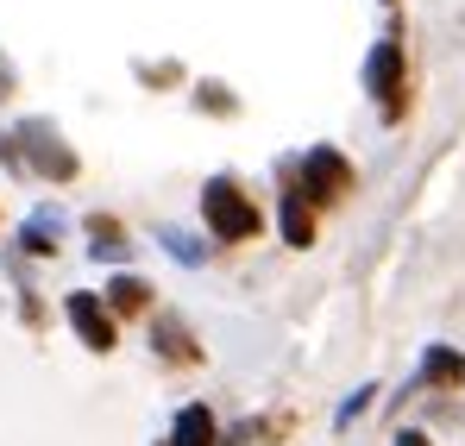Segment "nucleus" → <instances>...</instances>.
Wrapping results in <instances>:
<instances>
[{"mask_svg":"<svg viewBox=\"0 0 465 446\" xmlns=\"http://www.w3.org/2000/svg\"><path fill=\"white\" fill-rule=\"evenodd\" d=\"M202 221H208L214 239L239 245V239H252V233H258V208H252V195H245L232 176H214V183L202 189Z\"/></svg>","mask_w":465,"mask_h":446,"instance_id":"1","label":"nucleus"},{"mask_svg":"<svg viewBox=\"0 0 465 446\" xmlns=\"http://www.w3.org/2000/svg\"><path fill=\"white\" fill-rule=\"evenodd\" d=\"M13 145H25V157H32L45 176H57V183H70V176H76V151L57 139V126H51V120H25Z\"/></svg>","mask_w":465,"mask_h":446,"instance_id":"2","label":"nucleus"},{"mask_svg":"<svg viewBox=\"0 0 465 446\" xmlns=\"http://www.w3.org/2000/svg\"><path fill=\"white\" fill-rule=\"evenodd\" d=\"M352 189V170H346V157L340 151H309L302 157V195H314V202H340Z\"/></svg>","mask_w":465,"mask_h":446,"instance_id":"3","label":"nucleus"},{"mask_svg":"<svg viewBox=\"0 0 465 446\" xmlns=\"http://www.w3.org/2000/svg\"><path fill=\"white\" fill-rule=\"evenodd\" d=\"M365 88L384 101L390 120L402 114V45H396V38H384V45L371 51V64H365Z\"/></svg>","mask_w":465,"mask_h":446,"instance_id":"4","label":"nucleus"},{"mask_svg":"<svg viewBox=\"0 0 465 446\" xmlns=\"http://www.w3.org/2000/svg\"><path fill=\"white\" fill-rule=\"evenodd\" d=\"M64 314H70V327H76V340L88 346V352H107V346H114V314L88 296V290H70Z\"/></svg>","mask_w":465,"mask_h":446,"instance_id":"5","label":"nucleus"},{"mask_svg":"<svg viewBox=\"0 0 465 446\" xmlns=\"http://www.w3.org/2000/svg\"><path fill=\"white\" fill-rule=\"evenodd\" d=\"M57 239H64V214H57V208H38V214L25 221V233H19V245H25V252H38V258H45V252H57Z\"/></svg>","mask_w":465,"mask_h":446,"instance_id":"6","label":"nucleus"},{"mask_svg":"<svg viewBox=\"0 0 465 446\" xmlns=\"http://www.w3.org/2000/svg\"><path fill=\"white\" fill-rule=\"evenodd\" d=\"M170 446H214V415H208L202 402H189V409L176 415V434H170Z\"/></svg>","mask_w":465,"mask_h":446,"instance_id":"7","label":"nucleus"},{"mask_svg":"<svg viewBox=\"0 0 465 446\" xmlns=\"http://www.w3.org/2000/svg\"><path fill=\"white\" fill-rule=\"evenodd\" d=\"M465 377V359L453 346H428V359H421V383H440V390H453Z\"/></svg>","mask_w":465,"mask_h":446,"instance_id":"8","label":"nucleus"},{"mask_svg":"<svg viewBox=\"0 0 465 446\" xmlns=\"http://www.w3.org/2000/svg\"><path fill=\"white\" fill-rule=\"evenodd\" d=\"M283 239H290V245H309L314 239V221H309V208H302V189L283 195Z\"/></svg>","mask_w":465,"mask_h":446,"instance_id":"9","label":"nucleus"},{"mask_svg":"<svg viewBox=\"0 0 465 446\" xmlns=\"http://www.w3.org/2000/svg\"><path fill=\"white\" fill-rule=\"evenodd\" d=\"M152 346L163 352V359H176V365H183V359H195V340H189L176 321H157V327H152Z\"/></svg>","mask_w":465,"mask_h":446,"instance_id":"10","label":"nucleus"},{"mask_svg":"<svg viewBox=\"0 0 465 446\" xmlns=\"http://www.w3.org/2000/svg\"><path fill=\"white\" fill-rule=\"evenodd\" d=\"M107 302H114L120 314H139V308L152 302V290H145L139 277H114V283H107Z\"/></svg>","mask_w":465,"mask_h":446,"instance_id":"11","label":"nucleus"},{"mask_svg":"<svg viewBox=\"0 0 465 446\" xmlns=\"http://www.w3.org/2000/svg\"><path fill=\"white\" fill-rule=\"evenodd\" d=\"M88 252H94V258H114V264H120V258H126L133 245H126V233H120L114 221H94V245H88Z\"/></svg>","mask_w":465,"mask_h":446,"instance_id":"12","label":"nucleus"},{"mask_svg":"<svg viewBox=\"0 0 465 446\" xmlns=\"http://www.w3.org/2000/svg\"><path fill=\"white\" fill-rule=\"evenodd\" d=\"M157 239H163V245H170V252H176L183 264H202V245H195L189 233H176V226H157Z\"/></svg>","mask_w":465,"mask_h":446,"instance_id":"13","label":"nucleus"},{"mask_svg":"<svg viewBox=\"0 0 465 446\" xmlns=\"http://www.w3.org/2000/svg\"><path fill=\"white\" fill-rule=\"evenodd\" d=\"M371 396H378V390H371V383H365V390H352V396H346V402H340V428H346V421H352V415H365V409H371Z\"/></svg>","mask_w":465,"mask_h":446,"instance_id":"14","label":"nucleus"},{"mask_svg":"<svg viewBox=\"0 0 465 446\" xmlns=\"http://www.w3.org/2000/svg\"><path fill=\"white\" fill-rule=\"evenodd\" d=\"M195 101H208L214 114H232V101H227V88H221V82H202V88H195Z\"/></svg>","mask_w":465,"mask_h":446,"instance_id":"15","label":"nucleus"},{"mask_svg":"<svg viewBox=\"0 0 465 446\" xmlns=\"http://www.w3.org/2000/svg\"><path fill=\"white\" fill-rule=\"evenodd\" d=\"M13 82H19V75H13V64H6V57H0V101H6V94H13Z\"/></svg>","mask_w":465,"mask_h":446,"instance_id":"16","label":"nucleus"},{"mask_svg":"<svg viewBox=\"0 0 465 446\" xmlns=\"http://www.w3.org/2000/svg\"><path fill=\"white\" fill-rule=\"evenodd\" d=\"M396 446H428V434H415V428H409V434H396Z\"/></svg>","mask_w":465,"mask_h":446,"instance_id":"17","label":"nucleus"}]
</instances>
